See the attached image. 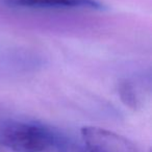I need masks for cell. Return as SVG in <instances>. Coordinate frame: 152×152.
<instances>
[{
    "label": "cell",
    "mask_w": 152,
    "mask_h": 152,
    "mask_svg": "<svg viewBox=\"0 0 152 152\" xmlns=\"http://www.w3.org/2000/svg\"><path fill=\"white\" fill-rule=\"evenodd\" d=\"M0 152H4V151H3V149H2L1 147H0Z\"/></svg>",
    "instance_id": "8992f818"
},
{
    "label": "cell",
    "mask_w": 152,
    "mask_h": 152,
    "mask_svg": "<svg viewBox=\"0 0 152 152\" xmlns=\"http://www.w3.org/2000/svg\"><path fill=\"white\" fill-rule=\"evenodd\" d=\"M55 147L58 149L59 152H91L88 148L75 144L74 142L68 141L67 139L59 137V135H57Z\"/></svg>",
    "instance_id": "5b68a950"
},
{
    "label": "cell",
    "mask_w": 152,
    "mask_h": 152,
    "mask_svg": "<svg viewBox=\"0 0 152 152\" xmlns=\"http://www.w3.org/2000/svg\"><path fill=\"white\" fill-rule=\"evenodd\" d=\"M57 135L36 123L9 121L0 125V145L15 152H45L55 146Z\"/></svg>",
    "instance_id": "6da1fadb"
},
{
    "label": "cell",
    "mask_w": 152,
    "mask_h": 152,
    "mask_svg": "<svg viewBox=\"0 0 152 152\" xmlns=\"http://www.w3.org/2000/svg\"><path fill=\"white\" fill-rule=\"evenodd\" d=\"M81 137L91 152H140L128 139L100 127H83Z\"/></svg>",
    "instance_id": "7a4b0ae2"
},
{
    "label": "cell",
    "mask_w": 152,
    "mask_h": 152,
    "mask_svg": "<svg viewBox=\"0 0 152 152\" xmlns=\"http://www.w3.org/2000/svg\"><path fill=\"white\" fill-rule=\"evenodd\" d=\"M119 96L123 103L131 110H137L140 106V101L137 93L129 81L123 80L119 83Z\"/></svg>",
    "instance_id": "277c9868"
},
{
    "label": "cell",
    "mask_w": 152,
    "mask_h": 152,
    "mask_svg": "<svg viewBox=\"0 0 152 152\" xmlns=\"http://www.w3.org/2000/svg\"><path fill=\"white\" fill-rule=\"evenodd\" d=\"M9 7H29V9H72L87 7L93 10L103 9V4L98 0H0Z\"/></svg>",
    "instance_id": "3957f363"
}]
</instances>
